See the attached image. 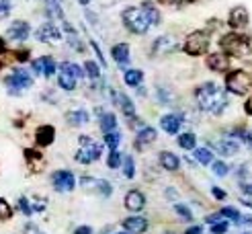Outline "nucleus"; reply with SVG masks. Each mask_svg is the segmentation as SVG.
I'll list each match as a JSON object with an SVG mask.
<instances>
[{
    "label": "nucleus",
    "instance_id": "1",
    "mask_svg": "<svg viewBox=\"0 0 252 234\" xmlns=\"http://www.w3.org/2000/svg\"><path fill=\"white\" fill-rule=\"evenodd\" d=\"M195 103L201 111H205L209 115H221L230 105L228 91L221 89L218 82H201L195 89Z\"/></svg>",
    "mask_w": 252,
    "mask_h": 234
},
{
    "label": "nucleus",
    "instance_id": "2",
    "mask_svg": "<svg viewBox=\"0 0 252 234\" xmlns=\"http://www.w3.org/2000/svg\"><path fill=\"white\" fill-rule=\"evenodd\" d=\"M33 84H35L33 72L25 66H15L12 70H8V74L4 76V86L10 97H21L25 91H29Z\"/></svg>",
    "mask_w": 252,
    "mask_h": 234
},
{
    "label": "nucleus",
    "instance_id": "3",
    "mask_svg": "<svg viewBox=\"0 0 252 234\" xmlns=\"http://www.w3.org/2000/svg\"><path fill=\"white\" fill-rule=\"evenodd\" d=\"M252 49L250 37L242 35L240 31H232L220 37V52H223L230 58H246Z\"/></svg>",
    "mask_w": 252,
    "mask_h": 234
},
{
    "label": "nucleus",
    "instance_id": "4",
    "mask_svg": "<svg viewBox=\"0 0 252 234\" xmlns=\"http://www.w3.org/2000/svg\"><path fill=\"white\" fill-rule=\"evenodd\" d=\"M103 150H105L103 142H96L93 135L82 134V135H78V148H76V152H74V160L82 167L94 165L96 160L103 156Z\"/></svg>",
    "mask_w": 252,
    "mask_h": 234
},
{
    "label": "nucleus",
    "instance_id": "5",
    "mask_svg": "<svg viewBox=\"0 0 252 234\" xmlns=\"http://www.w3.org/2000/svg\"><path fill=\"white\" fill-rule=\"evenodd\" d=\"M121 23H123V27L127 29L129 33H133V35H146L150 29H152V25H150L148 17L144 15L142 6H127V8H123Z\"/></svg>",
    "mask_w": 252,
    "mask_h": 234
},
{
    "label": "nucleus",
    "instance_id": "6",
    "mask_svg": "<svg viewBox=\"0 0 252 234\" xmlns=\"http://www.w3.org/2000/svg\"><path fill=\"white\" fill-rule=\"evenodd\" d=\"M223 86L225 91L236 95V97H246L248 93H252V76L246 70H230L223 78Z\"/></svg>",
    "mask_w": 252,
    "mask_h": 234
},
{
    "label": "nucleus",
    "instance_id": "7",
    "mask_svg": "<svg viewBox=\"0 0 252 234\" xmlns=\"http://www.w3.org/2000/svg\"><path fill=\"white\" fill-rule=\"evenodd\" d=\"M209 45H211V35L209 31L203 29H197L193 33H189L183 41V52L191 58H199V56H205L209 52Z\"/></svg>",
    "mask_w": 252,
    "mask_h": 234
},
{
    "label": "nucleus",
    "instance_id": "8",
    "mask_svg": "<svg viewBox=\"0 0 252 234\" xmlns=\"http://www.w3.org/2000/svg\"><path fill=\"white\" fill-rule=\"evenodd\" d=\"M49 185H52V189L56 193H72L74 187L78 185V179H76V175H74L72 170L58 168V170H54L52 175H49Z\"/></svg>",
    "mask_w": 252,
    "mask_h": 234
},
{
    "label": "nucleus",
    "instance_id": "9",
    "mask_svg": "<svg viewBox=\"0 0 252 234\" xmlns=\"http://www.w3.org/2000/svg\"><path fill=\"white\" fill-rule=\"evenodd\" d=\"M78 183L86 193L98 195V197H103V200H107V197L113 195V185L107 179H96V177H91V175H82Z\"/></svg>",
    "mask_w": 252,
    "mask_h": 234
},
{
    "label": "nucleus",
    "instance_id": "10",
    "mask_svg": "<svg viewBox=\"0 0 252 234\" xmlns=\"http://www.w3.org/2000/svg\"><path fill=\"white\" fill-rule=\"evenodd\" d=\"M31 72L33 76H43V78H52L56 76L58 72V62L52 58V56H39V58H33L31 62Z\"/></svg>",
    "mask_w": 252,
    "mask_h": 234
},
{
    "label": "nucleus",
    "instance_id": "11",
    "mask_svg": "<svg viewBox=\"0 0 252 234\" xmlns=\"http://www.w3.org/2000/svg\"><path fill=\"white\" fill-rule=\"evenodd\" d=\"M33 37L37 43H54V41H60L64 37V33H62V29L54 21H45L33 31Z\"/></svg>",
    "mask_w": 252,
    "mask_h": 234
},
{
    "label": "nucleus",
    "instance_id": "12",
    "mask_svg": "<svg viewBox=\"0 0 252 234\" xmlns=\"http://www.w3.org/2000/svg\"><path fill=\"white\" fill-rule=\"evenodd\" d=\"M31 25L29 21H23V19H17V21H12L8 27H6V39L12 41V43H25L31 37Z\"/></svg>",
    "mask_w": 252,
    "mask_h": 234
},
{
    "label": "nucleus",
    "instance_id": "13",
    "mask_svg": "<svg viewBox=\"0 0 252 234\" xmlns=\"http://www.w3.org/2000/svg\"><path fill=\"white\" fill-rule=\"evenodd\" d=\"M23 156H25V167H27V170L31 175H39L47 165V160L39 148H25Z\"/></svg>",
    "mask_w": 252,
    "mask_h": 234
},
{
    "label": "nucleus",
    "instance_id": "14",
    "mask_svg": "<svg viewBox=\"0 0 252 234\" xmlns=\"http://www.w3.org/2000/svg\"><path fill=\"white\" fill-rule=\"evenodd\" d=\"M176 49H179V43H176V39L172 35H160L152 41L150 52H152V56H156V58H164V56L174 54Z\"/></svg>",
    "mask_w": 252,
    "mask_h": 234
},
{
    "label": "nucleus",
    "instance_id": "15",
    "mask_svg": "<svg viewBox=\"0 0 252 234\" xmlns=\"http://www.w3.org/2000/svg\"><path fill=\"white\" fill-rule=\"evenodd\" d=\"M117 107L121 109V113H123L125 121L129 123V128H137V123H140V126H144V123L140 121V117H137L135 105H133V101L129 99L127 93H119V103H117Z\"/></svg>",
    "mask_w": 252,
    "mask_h": 234
},
{
    "label": "nucleus",
    "instance_id": "16",
    "mask_svg": "<svg viewBox=\"0 0 252 234\" xmlns=\"http://www.w3.org/2000/svg\"><path fill=\"white\" fill-rule=\"evenodd\" d=\"M146 203H148V200H146L144 191H140V189H129L127 193H125V197H123V205H125V209H127V212H131V214L144 212Z\"/></svg>",
    "mask_w": 252,
    "mask_h": 234
},
{
    "label": "nucleus",
    "instance_id": "17",
    "mask_svg": "<svg viewBox=\"0 0 252 234\" xmlns=\"http://www.w3.org/2000/svg\"><path fill=\"white\" fill-rule=\"evenodd\" d=\"M205 66L211 72H218V74H228L230 66H232V58L225 56L223 52H213L205 58Z\"/></svg>",
    "mask_w": 252,
    "mask_h": 234
},
{
    "label": "nucleus",
    "instance_id": "18",
    "mask_svg": "<svg viewBox=\"0 0 252 234\" xmlns=\"http://www.w3.org/2000/svg\"><path fill=\"white\" fill-rule=\"evenodd\" d=\"M156 140H158V132H156V128H152V126H144V128L137 130V134H135L133 148H135V150H140V152H144L146 148H150Z\"/></svg>",
    "mask_w": 252,
    "mask_h": 234
},
{
    "label": "nucleus",
    "instance_id": "19",
    "mask_svg": "<svg viewBox=\"0 0 252 234\" xmlns=\"http://www.w3.org/2000/svg\"><path fill=\"white\" fill-rule=\"evenodd\" d=\"M96 117H98V130L100 134H111V132H117L119 130V121H117V115L113 111H105L103 107H96Z\"/></svg>",
    "mask_w": 252,
    "mask_h": 234
},
{
    "label": "nucleus",
    "instance_id": "20",
    "mask_svg": "<svg viewBox=\"0 0 252 234\" xmlns=\"http://www.w3.org/2000/svg\"><path fill=\"white\" fill-rule=\"evenodd\" d=\"M121 226L129 234H146L150 228V222H148V218H144L140 214H131V216L121 220Z\"/></svg>",
    "mask_w": 252,
    "mask_h": 234
},
{
    "label": "nucleus",
    "instance_id": "21",
    "mask_svg": "<svg viewBox=\"0 0 252 234\" xmlns=\"http://www.w3.org/2000/svg\"><path fill=\"white\" fill-rule=\"evenodd\" d=\"M248 23H250V15H248V10L246 6H234L230 10V15H228V25L234 29V31H242L248 27Z\"/></svg>",
    "mask_w": 252,
    "mask_h": 234
},
{
    "label": "nucleus",
    "instance_id": "22",
    "mask_svg": "<svg viewBox=\"0 0 252 234\" xmlns=\"http://www.w3.org/2000/svg\"><path fill=\"white\" fill-rule=\"evenodd\" d=\"M56 142V128L49 126V123H43L35 130V148H47Z\"/></svg>",
    "mask_w": 252,
    "mask_h": 234
},
{
    "label": "nucleus",
    "instance_id": "23",
    "mask_svg": "<svg viewBox=\"0 0 252 234\" xmlns=\"http://www.w3.org/2000/svg\"><path fill=\"white\" fill-rule=\"evenodd\" d=\"M64 119L70 128H82L91 121V111H86L82 107H76V109H68L64 113Z\"/></svg>",
    "mask_w": 252,
    "mask_h": 234
},
{
    "label": "nucleus",
    "instance_id": "24",
    "mask_svg": "<svg viewBox=\"0 0 252 234\" xmlns=\"http://www.w3.org/2000/svg\"><path fill=\"white\" fill-rule=\"evenodd\" d=\"M183 115L181 113H164L160 117V128L162 132H166L168 135H176L183 128Z\"/></svg>",
    "mask_w": 252,
    "mask_h": 234
},
{
    "label": "nucleus",
    "instance_id": "25",
    "mask_svg": "<svg viewBox=\"0 0 252 234\" xmlns=\"http://www.w3.org/2000/svg\"><path fill=\"white\" fill-rule=\"evenodd\" d=\"M111 58L115 60V64H117L119 68L127 66L129 62H131V49H129V45L125 43V41L115 43V45L111 47Z\"/></svg>",
    "mask_w": 252,
    "mask_h": 234
},
{
    "label": "nucleus",
    "instance_id": "26",
    "mask_svg": "<svg viewBox=\"0 0 252 234\" xmlns=\"http://www.w3.org/2000/svg\"><path fill=\"white\" fill-rule=\"evenodd\" d=\"M158 165L164 170H168V172H176L181 168V158L176 156L174 152H170V150H160L158 152Z\"/></svg>",
    "mask_w": 252,
    "mask_h": 234
},
{
    "label": "nucleus",
    "instance_id": "27",
    "mask_svg": "<svg viewBox=\"0 0 252 234\" xmlns=\"http://www.w3.org/2000/svg\"><path fill=\"white\" fill-rule=\"evenodd\" d=\"M216 150L221 154V156H236L238 150H240V142L236 138H230V135H225V138L218 140L216 142Z\"/></svg>",
    "mask_w": 252,
    "mask_h": 234
},
{
    "label": "nucleus",
    "instance_id": "28",
    "mask_svg": "<svg viewBox=\"0 0 252 234\" xmlns=\"http://www.w3.org/2000/svg\"><path fill=\"white\" fill-rule=\"evenodd\" d=\"M58 68H60V72H66V74H70V76H74L76 80H82V78H86L84 68H82L80 64H76V62L64 60V62H60V64H58Z\"/></svg>",
    "mask_w": 252,
    "mask_h": 234
},
{
    "label": "nucleus",
    "instance_id": "29",
    "mask_svg": "<svg viewBox=\"0 0 252 234\" xmlns=\"http://www.w3.org/2000/svg\"><path fill=\"white\" fill-rule=\"evenodd\" d=\"M123 82L131 86V89H140V86L144 84V72L137 70V68H129L123 72Z\"/></svg>",
    "mask_w": 252,
    "mask_h": 234
},
{
    "label": "nucleus",
    "instance_id": "30",
    "mask_svg": "<svg viewBox=\"0 0 252 234\" xmlns=\"http://www.w3.org/2000/svg\"><path fill=\"white\" fill-rule=\"evenodd\" d=\"M140 6H142L144 15L148 17V21H150V25H152V27H156V25H160L162 15H160V10L156 8V4H154V2H150V0H146V2H142Z\"/></svg>",
    "mask_w": 252,
    "mask_h": 234
},
{
    "label": "nucleus",
    "instance_id": "31",
    "mask_svg": "<svg viewBox=\"0 0 252 234\" xmlns=\"http://www.w3.org/2000/svg\"><path fill=\"white\" fill-rule=\"evenodd\" d=\"M228 135L230 138H236L238 142H244L248 148H252V128H244V126L234 128L232 132H228Z\"/></svg>",
    "mask_w": 252,
    "mask_h": 234
},
{
    "label": "nucleus",
    "instance_id": "32",
    "mask_svg": "<svg viewBox=\"0 0 252 234\" xmlns=\"http://www.w3.org/2000/svg\"><path fill=\"white\" fill-rule=\"evenodd\" d=\"M58 86L64 93H74L76 91V86H78V80L74 76H70V74H66V72H60L58 74Z\"/></svg>",
    "mask_w": 252,
    "mask_h": 234
},
{
    "label": "nucleus",
    "instance_id": "33",
    "mask_svg": "<svg viewBox=\"0 0 252 234\" xmlns=\"http://www.w3.org/2000/svg\"><path fill=\"white\" fill-rule=\"evenodd\" d=\"M193 158L197 160L199 165H203V167H211L213 165V152H211V148H195V150H193Z\"/></svg>",
    "mask_w": 252,
    "mask_h": 234
},
{
    "label": "nucleus",
    "instance_id": "34",
    "mask_svg": "<svg viewBox=\"0 0 252 234\" xmlns=\"http://www.w3.org/2000/svg\"><path fill=\"white\" fill-rule=\"evenodd\" d=\"M176 144H179L183 150H195V148H197V135H195L193 132L179 134V138H176Z\"/></svg>",
    "mask_w": 252,
    "mask_h": 234
},
{
    "label": "nucleus",
    "instance_id": "35",
    "mask_svg": "<svg viewBox=\"0 0 252 234\" xmlns=\"http://www.w3.org/2000/svg\"><path fill=\"white\" fill-rule=\"evenodd\" d=\"M121 140H123V135H121L119 130H117V132H111V134H105V135H103V146L107 148L109 152H111V150H119Z\"/></svg>",
    "mask_w": 252,
    "mask_h": 234
},
{
    "label": "nucleus",
    "instance_id": "36",
    "mask_svg": "<svg viewBox=\"0 0 252 234\" xmlns=\"http://www.w3.org/2000/svg\"><path fill=\"white\" fill-rule=\"evenodd\" d=\"M121 170H123V177L125 179H135V158L131 154H125L123 156V165H121Z\"/></svg>",
    "mask_w": 252,
    "mask_h": 234
},
{
    "label": "nucleus",
    "instance_id": "37",
    "mask_svg": "<svg viewBox=\"0 0 252 234\" xmlns=\"http://www.w3.org/2000/svg\"><path fill=\"white\" fill-rule=\"evenodd\" d=\"M17 212H21L23 216H27V218H31L35 214L29 195H19V200H17Z\"/></svg>",
    "mask_w": 252,
    "mask_h": 234
},
{
    "label": "nucleus",
    "instance_id": "38",
    "mask_svg": "<svg viewBox=\"0 0 252 234\" xmlns=\"http://www.w3.org/2000/svg\"><path fill=\"white\" fill-rule=\"evenodd\" d=\"M218 214L223 218V220H228V222H234V224H238V222H242V216H240V212H238L236 207H232V205H225V207H220L218 209Z\"/></svg>",
    "mask_w": 252,
    "mask_h": 234
},
{
    "label": "nucleus",
    "instance_id": "39",
    "mask_svg": "<svg viewBox=\"0 0 252 234\" xmlns=\"http://www.w3.org/2000/svg\"><path fill=\"white\" fill-rule=\"evenodd\" d=\"M10 58L12 62H17V64H27V62H31V52L27 47H17V49H10Z\"/></svg>",
    "mask_w": 252,
    "mask_h": 234
},
{
    "label": "nucleus",
    "instance_id": "40",
    "mask_svg": "<svg viewBox=\"0 0 252 234\" xmlns=\"http://www.w3.org/2000/svg\"><path fill=\"white\" fill-rule=\"evenodd\" d=\"M82 68H84L86 78H91V80H98L100 78V66L96 64L94 60H86L82 64Z\"/></svg>",
    "mask_w": 252,
    "mask_h": 234
},
{
    "label": "nucleus",
    "instance_id": "41",
    "mask_svg": "<svg viewBox=\"0 0 252 234\" xmlns=\"http://www.w3.org/2000/svg\"><path fill=\"white\" fill-rule=\"evenodd\" d=\"M10 62H12V58H10V49L6 45V39L4 37H0V72H2Z\"/></svg>",
    "mask_w": 252,
    "mask_h": 234
},
{
    "label": "nucleus",
    "instance_id": "42",
    "mask_svg": "<svg viewBox=\"0 0 252 234\" xmlns=\"http://www.w3.org/2000/svg\"><path fill=\"white\" fill-rule=\"evenodd\" d=\"M107 168H111V170H117V168H121V165H123V154L119 152V150H111L109 154H107Z\"/></svg>",
    "mask_w": 252,
    "mask_h": 234
},
{
    "label": "nucleus",
    "instance_id": "43",
    "mask_svg": "<svg viewBox=\"0 0 252 234\" xmlns=\"http://www.w3.org/2000/svg\"><path fill=\"white\" fill-rule=\"evenodd\" d=\"M12 216H15V207L8 203V200L0 197V222H8L12 220Z\"/></svg>",
    "mask_w": 252,
    "mask_h": 234
},
{
    "label": "nucleus",
    "instance_id": "44",
    "mask_svg": "<svg viewBox=\"0 0 252 234\" xmlns=\"http://www.w3.org/2000/svg\"><path fill=\"white\" fill-rule=\"evenodd\" d=\"M211 170H213V175L216 177H228L230 167H228V163H223V160H213Z\"/></svg>",
    "mask_w": 252,
    "mask_h": 234
},
{
    "label": "nucleus",
    "instance_id": "45",
    "mask_svg": "<svg viewBox=\"0 0 252 234\" xmlns=\"http://www.w3.org/2000/svg\"><path fill=\"white\" fill-rule=\"evenodd\" d=\"M31 205H33L35 214H43L47 209V200H45V197H41V195H33L31 197Z\"/></svg>",
    "mask_w": 252,
    "mask_h": 234
},
{
    "label": "nucleus",
    "instance_id": "46",
    "mask_svg": "<svg viewBox=\"0 0 252 234\" xmlns=\"http://www.w3.org/2000/svg\"><path fill=\"white\" fill-rule=\"evenodd\" d=\"M174 214H176V216H181L185 222H193V212H191V207L185 205V203H176V205H174Z\"/></svg>",
    "mask_w": 252,
    "mask_h": 234
},
{
    "label": "nucleus",
    "instance_id": "47",
    "mask_svg": "<svg viewBox=\"0 0 252 234\" xmlns=\"http://www.w3.org/2000/svg\"><path fill=\"white\" fill-rule=\"evenodd\" d=\"M209 230H211V234H225L230 230V222L228 220H218V222H213V224H209Z\"/></svg>",
    "mask_w": 252,
    "mask_h": 234
},
{
    "label": "nucleus",
    "instance_id": "48",
    "mask_svg": "<svg viewBox=\"0 0 252 234\" xmlns=\"http://www.w3.org/2000/svg\"><path fill=\"white\" fill-rule=\"evenodd\" d=\"M10 12H12V4H10V0H0V21L8 19Z\"/></svg>",
    "mask_w": 252,
    "mask_h": 234
},
{
    "label": "nucleus",
    "instance_id": "49",
    "mask_svg": "<svg viewBox=\"0 0 252 234\" xmlns=\"http://www.w3.org/2000/svg\"><path fill=\"white\" fill-rule=\"evenodd\" d=\"M238 175H240V179H252V160H248L238 168Z\"/></svg>",
    "mask_w": 252,
    "mask_h": 234
},
{
    "label": "nucleus",
    "instance_id": "50",
    "mask_svg": "<svg viewBox=\"0 0 252 234\" xmlns=\"http://www.w3.org/2000/svg\"><path fill=\"white\" fill-rule=\"evenodd\" d=\"M211 195L216 197V200H220V201H223V200H228V193H225L221 187H211Z\"/></svg>",
    "mask_w": 252,
    "mask_h": 234
},
{
    "label": "nucleus",
    "instance_id": "51",
    "mask_svg": "<svg viewBox=\"0 0 252 234\" xmlns=\"http://www.w3.org/2000/svg\"><path fill=\"white\" fill-rule=\"evenodd\" d=\"M91 47L94 49V54H96V58L100 60V64H103V66H105V64H107V60H105V56H103V52H100V47H98V43L91 39Z\"/></svg>",
    "mask_w": 252,
    "mask_h": 234
},
{
    "label": "nucleus",
    "instance_id": "52",
    "mask_svg": "<svg viewBox=\"0 0 252 234\" xmlns=\"http://www.w3.org/2000/svg\"><path fill=\"white\" fill-rule=\"evenodd\" d=\"M72 234H94V232H93V226H88V224H80V226L74 228V232H72Z\"/></svg>",
    "mask_w": 252,
    "mask_h": 234
},
{
    "label": "nucleus",
    "instance_id": "53",
    "mask_svg": "<svg viewBox=\"0 0 252 234\" xmlns=\"http://www.w3.org/2000/svg\"><path fill=\"white\" fill-rule=\"evenodd\" d=\"M183 234H203V228H201L199 224H193V226H189Z\"/></svg>",
    "mask_w": 252,
    "mask_h": 234
},
{
    "label": "nucleus",
    "instance_id": "54",
    "mask_svg": "<svg viewBox=\"0 0 252 234\" xmlns=\"http://www.w3.org/2000/svg\"><path fill=\"white\" fill-rule=\"evenodd\" d=\"M244 113L252 117V95L246 99V103H244Z\"/></svg>",
    "mask_w": 252,
    "mask_h": 234
},
{
    "label": "nucleus",
    "instance_id": "55",
    "mask_svg": "<svg viewBox=\"0 0 252 234\" xmlns=\"http://www.w3.org/2000/svg\"><path fill=\"white\" fill-rule=\"evenodd\" d=\"M242 191L246 195H252V183H242Z\"/></svg>",
    "mask_w": 252,
    "mask_h": 234
},
{
    "label": "nucleus",
    "instance_id": "56",
    "mask_svg": "<svg viewBox=\"0 0 252 234\" xmlns=\"http://www.w3.org/2000/svg\"><path fill=\"white\" fill-rule=\"evenodd\" d=\"M91 2H93V0H78V4H82V6H88Z\"/></svg>",
    "mask_w": 252,
    "mask_h": 234
},
{
    "label": "nucleus",
    "instance_id": "57",
    "mask_svg": "<svg viewBox=\"0 0 252 234\" xmlns=\"http://www.w3.org/2000/svg\"><path fill=\"white\" fill-rule=\"evenodd\" d=\"M115 234H129V232H125V230H121V232H115Z\"/></svg>",
    "mask_w": 252,
    "mask_h": 234
},
{
    "label": "nucleus",
    "instance_id": "58",
    "mask_svg": "<svg viewBox=\"0 0 252 234\" xmlns=\"http://www.w3.org/2000/svg\"><path fill=\"white\" fill-rule=\"evenodd\" d=\"M35 234H45V232H39V230H35Z\"/></svg>",
    "mask_w": 252,
    "mask_h": 234
},
{
    "label": "nucleus",
    "instance_id": "59",
    "mask_svg": "<svg viewBox=\"0 0 252 234\" xmlns=\"http://www.w3.org/2000/svg\"><path fill=\"white\" fill-rule=\"evenodd\" d=\"M158 2H166V0H158Z\"/></svg>",
    "mask_w": 252,
    "mask_h": 234
},
{
    "label": "nucleus",
    "instance_id": "60",
    "mask_svg": "<svg viewBox=\"0 0 252 234\" xmlns=\"http://www.w3.org/2000/svg\"><path fill=\"white\" fill-rule=\"evenodd\" d=\"M164 234H174V232H164Z\"/></svg>",
    "mask_w": 252,
    "mask_h": 234
}]
</instances>
